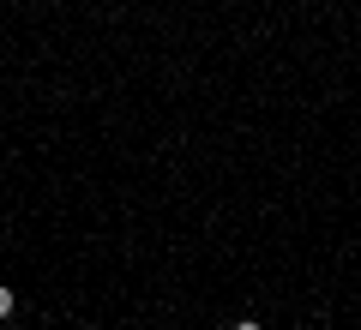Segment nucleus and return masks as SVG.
<instances>
[{"instance_id": "obj_1", "label": "nucleus", "mask_w": 361, "mask_h": 330, "mask_svg": "<svg viewBox=\"0 0 361 330\" xmlns=\"http://www.w3.org/2000/svg\"><path fill=\"white\" fill-rule=\"evenodd\" d=\"M13 312H18V294H13V288H0V318H13Z\"/></svg>"}, {"instance_id": "obj_2", "label": "nucleus", "mask_w": 361, "mask_h": 330, "mask_svg": "<svg viewBox=\"0 0 361 330\" xmlns=\"http://www.w3.org/2000/svg\"><path fill=\"white\" fill-rule=\"evenodd\" d=\"M235 330H265V324H259V318H235Z\"/></svg>"}]
</instances>
